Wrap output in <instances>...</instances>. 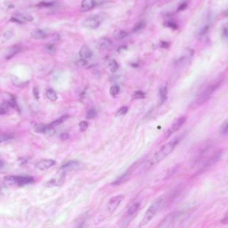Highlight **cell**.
Here are the masks:
<instances>
[{
  "label": "cell",
  "mask_w": 228,
  "mask_h": 228,
  "mask_svg": "<svg viewBox=\"0 0 228 228\" xmlns=\"http://www.w3.org/2000/svg\"><path fill=\"white\" fill-rule=\"evenodd\" d=\"M111 42L109 39L103 38L99 39L98 42V46L101 49H106L111 45Z\"/></svg>",
  "instance_id": "cell-19"
},
{
  "label": "cell",
  "mask_w": 228,
  "mask_h": 228,
  "mask_svg": "<svg viewBox=\"0 0 228 228\" xmlns=\"http://www.w3.org/2000/svg\"><path fill=\"white\" fill-rule=\"evenodd\" d=\"M87 64V61L86 59H84V58H81L80 60H78L77 62H76V66L80 67V68H82V67H84Z\"/></svg>",
  "instance_id": "cell-37"
},
{
  "label": "cell",
  "mask_w": 228,
  "mask_h": 228,
  "mask_svg": "<svg viewBox=\"0 0 228 228\" xmlns=\"http://www.w3.org/2000/svg\"><path fill=\"white\" fill-rule=\"evenodd\" d=\"M80 56L81 58L84 59H89L92 56L93 53L92 50L90 49L89 46H87L86 45H84L81 48L80 50Z\"/></svg>",
  "instance_id": "cell-14"
},
{
  "label": "cell",
  "mask_w": 228,
  "mask_h": 228,
  "mask_svg": "<svg viewBox=\"0 0 228 228\" xmlns=\"http://www.w3.org/2000/svg\"><path fill=\"white\" fill-rule=\"evenodd\" d=\"M127 111H128L127 107H126V106H122V107H121L120 109H118L115 115H116L117 117L123 116V115L126 114Z\"/></svg>",
  "instance_id": "cell-31"
},
{
  "label": "cell",
  "mask_w": 228,
  "mask_h": 228,
  "mask_svg": "<svg viewBox=\"0 0 228 228\" xmlns=\"http://www.w3.org/2000/svg\"><path fill=\"white\" fill-rule=\"evenodd\" d=\"M186 8H187V4H181L179 6L178 10V11H183Z\"/></svg>",
  "instance_id": "cell-44"
},
{
  "label": "cell",
  "mask_w": 228,
  "mask_h": 228,
  "mask_svg": "<svg viewBox=\"0 0 228 228\" xmlns=\"http://www.w3.org/2000/svg\"><path fill=\"white\" fill-rule=\"evenodd\" d=\"M100 23H101V20L99 17H92L87 18L84 21V26L90 29H96L99 26Z\"/></svg>",
  "instance_id": "cell-10"
},
{
  "label": "cell",
  "mask_w": 228,
  "mask_h": 228,
  "mask_svg": "<svg viewBox=\"0 0 228 228\" xmlns=\"http://www.w3.org/2000/svg\"><path fill=\"white\" fill-rule=\"evenodd\" d=\"M3 183L6 186H11L16 184V177L15 176H7L3 179Z\"/></svg>",
  "instance_id": "cell-20"
},
{
  "label": "cell",
  "mask_w": 228,
  "mask_h": 228,
  "mask_svg": "<svg viewBox=\"0 0 228 228\" xmlns=\"http://www.w3.org/2000/svg\"><path fill=\"white\" fill-rule=\"evenodd\" d=\"M14 36V32L12 31H7L4 33V37L6 39H10Z\"/></svg>",
  "instance_id": "cell-39"
},
{
  "label": "cell",
  "mask_w": 228,
  "mask_h": 228,
  "mask_svg": "<svg viewBox=\"0 0 228 228\" xmlns=\"http://www.w3.org/2000/svg\"><path fill=\"white\" fill-rule=\"evenodd\" d=\"M114 36L115 39H117V40H120V39H123L127 37V33L125 31H123V30H118L114 32Z\"/></svg>",
  "instance_id": "cell-22"
},
{
  "label": "cell",
  "mask_w": 228,
  "mask_h": 228,
  "mask_svg": "<svg viewBox=\"0 0 228 228\" xmlns=\"http://www.w3.org/2000/svg\"><path fill=\"white\" fill-rule=\"evenodd\" d=\"M10 107V105L8 102H4L0 105V114H5L7 113V112Z\"/></svg>",
  "instance_id": "cell-27"
},
{
  "label": "cell",
  "mask_w": 228,
  "mask_h": 228,
  "mask_svg": "<svg viewBox=\"0 0 228 228\" xmlns=\"http://www.w3.org/2000/svg\"><path fill=\"white\" fill-rule=\"evenodd\" d=\"M56 164V161L53 159H43L39 161L36 166L38 169L44 171V170H46L54 166Z\"/></svg>",
  "instance_id": "cell-11"
},
{
  "label": "cell",
  "mask_w": 228,
  "mask_h": 228,
  "mask_svg": "<svg viewBox=\"0 0 228 228\" xmlns=\"http://www.w3.org/2000/svg\"><path fill=\"white\" fill-rule=\"evenodd\" d=\"M97 115V111L96 109L94 108H90L89 111H87L86 114V118L87 119H93L95 118Z\"/></svg>",
  "instance_id": "cell-29"
},
{
  "label": "cell",
  "mask_w": 228,
  "mask_h": 228,
  "mask_svg": "<svg viewBox=\"0 0 228 228\" xmlns=\"http://www.w3.org/2000/svg\"><path fill=\"white\" fill-rule=\"evenodd\" d=\"M65 179V173H61V175L58 177L56 179H52L48 181L45 185L48 187H57L61 186L64 183Z\"/></svg>",
  "instance_id": "cell-9"
},
{
  "label": "cell",
  "mask_w": 228,
  "mask_h": 228,
  "mask_svg": "<svg viewBox=\"0 0 228 228\" xmlns=\"http://www.w3.org/2000/svg\"><path fill=\"white\" fill-rule=\"evenodd\" d=\"M167 98H168V87L167 85H163L160 89L159 90V100L160 104L166 101Z\"/></svg>",
  "instance_id": "cell-17"
},
{
  "label": "cell",
  "mask_w": 228,
  "mask_h": 228,
  "mask_svg": "<svg viewBox=\"0 0 228 228\" xmlns=\"http://www.w3.org/2000/svg\"><path fill=\"white\" fill-rule=\"evenodd\" d=\"M131 174H132V171H130L129 170V171H126L125 173H123V175H121L119 178L117 179L115 181H114L113 183H111V185H115V186H118V185H122L123 183H124L125 182H126L127 180H128L129 178L130 177Z\"/></svg>",
  "instance_id": "cell-13"
},
{
  "label": "cell",
  "mask_w": 228,
  "mask_h": 228,
  "mask_svg": "<svg viewBox=\"0 0 228 228\" xmlns=\"http://www.w3.org/2000/svg\"><path fill=\"white\" fill-rule=\"evenodd\" d=\"M51 5H53V3H50V2H41L40 4L38 5L39 7H41V8L51 7Z\"/></svg>",
  "instance_id": "cell-40"
},
{
  "label": "cell",
  "mask_w": 228,
  "mask_h": 228,
  "mask_svg": "<svg viewBox=\"0 0 228 228\" xmlns=\"http://www.w3.org/2000/svg\"><path fill=\"white\" fill-rule=\"evenodd\" d=\"M178 142L179 141L176 139L162 146L160 148V150L151 158L150 162L148 163V165L151 167L162 161V160L165 159L166 157H168L174 150V148H175L176 145L178 144Z\"/></svg>",
  "instance_id": "cell-1"
},
{
  "label": "cell",
  "mask_w": 228,
  "mask_h": 228,
  "mask_svg": "<svg viewBox=\"0 0 228 228\" xmlns=\"http://www.w3.org/2000/svg\"><path fill=\"white\" fill-rule=\"evenodd\" d=\"M19 51H20V49H19V48H13V49H11V51L10 52H9V53L8 54L7 56H6V58H7L8 60L11 59L12 57L14 56L15 55H16V54H17L18 52H19Z\"/></svg>",
  "instance_id": "cell-33"
},
{
  "label": "cell",
  "mask_w": 228,
  "mask_h": 228,
  "mask_svg": "<svg viewBox=\"0 0 228 228\" xmlns=\"http://www.w3.org/2000/svg\"><path fill=\"white\" fill-rule=\"evenodd\" d=\"M16 17L18 18V19L22 20V22H32L33 20V17L32 16L29 15H26V14H17Z\"/></svg>",
  "instance_id": "cell-24"
},
{
  "label": "cell",
  "mask_w": 228,
  "mask_h": 228,
  "mask_svg": "<svg viewBox=\"0 0 228 228\" xmlns=\"http://www.w3.org/2000/svg\"><path fill=\"white\" fill-rule=\"evenodd\" d=\"M123 199L124 195H119L111 198L107 204L108 211L109 213H111V214L115 212L118 208L119 205L121 204V203L122 202Z\"/></svg>",
  "instance_id": "cell-5"
},
{
  "label": "cell",
  "mask_w": 228,
  "mask_h": 228,
  "mask_svg": "<svg viewBox=\"0 0 228 228\" xmlns=\"http://www.w3.org/2000/svg\"><path fill=\"white\" fill-rule=\"evenodd\" d=\"M164 202H165V199L162 197H158L155 201H154L153 203L149 207L146 212H145L144 217H143L139 225V227H143L145 226L150 221L153 220L157 213L162 208V207L164 205Z\"/></svg>",
  "instance_id": "cell-2"
},
{
  "label": "cell",
  "mask_w": 228,
  "mask_h": 228,
  "mask_svg": "<svg viewBox=\"0 0 228 228\" xmlns=\"http://www.w3.org/2000/svg\"><path fill=\"white\" fill-rule=\"evenodd\" d=\"M145 96V93L143 92L142 91H136V92L133 93V98H135V99L143 98H144Z\"/></svg>",
  "instance_id": "cell-36"
},
{
  "label": "cell",
  "mask_w": 228,
  "mask_h": 228,
  "mask_svg": "<svg viewBox=\"0 0 228 228\" xmlns=\"http://www.w3.org/2000/svg\"><path fill=\"white\" fill-rule=\"evenodd\" d=\"M120 87L117 86V85H114V86H112L110 88V90H109V93L112 96H116L118 95V94L120 93Z\"/></svg>",
  "instance_id": "cell-28"
},
{
  "label": "cell",
  "mask_w": 228,
  "mask_h": 228,
  "mask_svg": "<svg viewBox=\"0 0 228 228\" xmlns=\"http://www.w3.org/2000/svg\"><path fill=\"white\" fill-rule=\"evenodd\" d=\"M145 26V22H139L138 23H136L135 25L134 26V27H133V32H138V31H139V30H141L144 28Z\"/></svg>",
  "instance_id": "cell-30"
},
{
  "label": "cell",
  "mask_w": 228,
  "mask_h": 228,
  "mask_svg": "<svg viewBox=\"0 0 228 228\" xmlns=\"http://www.w3.org/2000/svg\"><path fill=\"white\" fill-rule=\"evenodd\" d=\"M46 96L51 101H56L57 99V95L56 91L53 89H49L46 92Z\"/></svg>",
  "instance_id": "cell-23"
},
{
  "label": "cell",
  "mask_w": 228,
  "mask_h": 228,
  "mask_svg": "<svg viewBox=\"0 0 228 228\" xmlns=\"http://www.w3.org/2000/svg\"><path fill=\"white\" fill-rule=\"evenodd\" d=\"M2 167H3V163L1 161H0V169H1Z\"/></svg>",
  "instance_id": "cell-49"
},
{
  "label": "cell",
  "mask_w": 228,
  "mask_h": 228,
  "mask_svg": "<svg viewBox=\"0 0 228 228\" xmlns=\"http://www.w3.org/2000/svg\"><path fill=\"white\" fill-rule=\"evenodd\" d=\"M222 154L223 151L221 150H217L214 152V153L210 155L209 157H208L207 159H205L203 161L202 163L200 164L196 174L201 175L206 171H208L209 168H211L213 165H214L215 163L219 161V160L221 159V156H222Z\"/></svg>",
  "instance_id": "cell-3"
},
{
  "label": "cell",
  "mask_w": 228,
  "mask_h": 228,
  "mask_svg": "<svg viewBox=\"0 0 228 228\" xmlns=\"http://www.w3.org/2000/svg\"><path fill=\"white\" fill-rule=\"evenodd\" d=\"M60 137V139L62 140V141H66V140H68L69 138V135L68 133H62V135H61L59 136Z\"/></svg>",
  "instance_id": "cell-42"
},
{
  "label": "cell",
  "mask_w": 228,
  "mask_h": 228,
  "mask_svg": "<svg viewBox=\"0 0 228 228\" xmlns=\"http://www.w3.org/2000/svg\"><path fill=\"white\" fill-rule=\"evenodd\" d=\"M108 66H109V70H110L112 73H114L116 72L118 70V68H119V66H118L117 62L114 60H111L109 61Z\"/></svg>",
  "instance_id": "cell-25"
},
{
  "label": "cell",
  "mask_w": 228,
  "mask_h": 228,
  "mask_svg": "<svg viewBox=\"0 0 228 228\" xmlns=\"http://www.w3.org/2000/svg\"><path fill=\"white\" fill-rule=\"evenodd\" d=\"M95 5V0H83L81 4V10L82 11H87L93 9Z\"/></svg>",
  "instance_id": "cell-15"
},
{
  "label": "cell",
  "mask_w": 228,
  "mask_h": 228,
  "mask_svg": "<svg viewBox=\"0 0 228 228\" xmlns=\"http://www.w3.org/2000/svg\"><path fill=\"white\" fill-rule=\"evenodd\" d=\"M31 36L33 39H44L47 36V33L41 29H36L31 33Z\"/></svg>",
  "instance_id": "cell-16"
},
{
  "label": "cell",
  "mask_w": 228,
  "mask_h": 228,
  "mask_svg": "<svg viewBox=\"0 0 228 228\" xmlns=\"http://www.w3.org/2000/svg\"><path fill=\"white\" fill-rule=\"evenodd\" d=\"M139 208H140V203H135L130 207L128 210H127L126 217L122 222V223H124L123 227H126V223L128 225L131 222V221H132L133 217H134L137 214V213H138Z\"/></svg>",
  "instance_id": "cell-6"
},
{
  "label": "cell",
  "mask_w": 228,
  "mask_h": 228,
  "mask_svg": "<svg viewBox=\"0 0 228 228\" xmlns=\"http://www.w3.org/2000/svg\"><path fill=\"white\" fill-rule=\"evenodd\" d=\"M12 139L11 136L6 135V134H1L0 135V143L2 142H7L8 141H10Z\"/></svg>",
  "instance_id": "cell-34"
},
{
  "label": "cell",
  "mask_w": 228,
  "mask_h": 228,
  "mask_svg": "<svg viewBox=\"0 0 228 228\" xmlns=\"http://www.w3.org/2000/svg\"><path fill=\"white\" fill-rule=\"evenodd\" d=\"M222 14L224 16L228 17V9H227V10H226L223 11V13H222Z\"/></svg>",
  "instance_id": "cell-48"
},
{
  "label": "cell",
  "mask_w": 228,
  "mask_h": 228,
  "mask_svg": "<svg viewBox=\"0 0 228 228\" xmlns=\"http://www.w3.org/2000/svg\"><path fill=\"white\" fill-rule=\"evenodd\" d=\"M222 35H223V38H224L228 37V30H227V29L225 28L223 30Z\"/></svg>",
  "instance_id": "cell-45"
},
{
  "label": "cell",
  "mask_w": 228,
  "mask_h": 228,
  "mask_svg": "<svg viewBox=\"0 0 228 228\" xmlns=\"http://www.w3.org/2000/svg\"><path fill=\"white\" fill-rule=\"evenodd\" d=\"M220 133L222 135H228V120L221 124L220 129Z\"/></svg>",
  "instance_id": "cell-26"
},
{
  "label": "cell",
  "mask_w": 228,
  "mask_h": 228,
  "mask_svg": "<svg viewBox=\"0 0 228 228\" xmlns=\"http://www.w3.org/2000/svg\"><path fill=\"white\" fill-rule=\"evenodd\" d=\"M79 126H80V130L81 132H85L88 127V123L86 121H81L79 124Z\"/></svg>",
  "instance_id": "cell-35"
},
{
  "label": "cell",
  "mask_w": 228,
  "mask_h": 228,
  "mask_svg": "<svg viewBox=\"0 0 228 228\" xmlns=\"http://www.w3.org/2000/svg\"><path fill=\"white\" fill-rule=\"evenodd\" d=\"M79 165H80V164H79L78 161H70L66 163L64 165L61 167L59 171H61V173H65L67 172L73 171V170L78 168Z\"/></svg>",
  "instance_id": "cell-12"
},
{
  "label": "cell",
  "mask_w": 228,
  "mask_h": 228,
  "mask_svg": "<svg viewBox=\"0 0 228 228\" xmlns=\"http://www.w3.org/2000/svg\"><path fill=\"white\" fill-rule=\"evenodd\" d=\"M187 120V118L185 117H181L178 118L175 122L172 124V125L170 126V128L167 131V136L172 135L173 133L178 131V130L181 128V126L185 124V121Z\"/></svg>",
  "instance_id": "cell-7"
},
{
  "label": "cell",
  "mask_w": 228,
  "mask_h": 228,
  "mask_svg": "<svg viewBox=\"0 0 228 228\" xmlns=\"http://www.w3.org/2000/svg\"><path fill=\"white\" fill-rule=\"evenodd\" d=\"M45 49H46L47 52L50 54H54L56 52V48L53 44H47L46 46H45Z\"/></svg>",
  "instance_id": "cell-32"
},
{
  "label": "cell",
  "mask_w": 228,
  "mask_h": 228,
  "mask_svg": "<svg viewBox=\"0 0 228 228\" xmlns=\"http://www.w3.org/2000/svg\"><path fill=\"white\" fill-rule=\"evenodd\" d=\"M169 46V44L168 42H162V48H168Z\"/></svg>",
  "instance_id": "cell-47"
},
{
  "label": "cell",
  "mask_w": 228,
  "mask_h": 228,
  "mask_svg": "<svg viewBox=\"0 0 228 228\" xmlns=\"http://www.w3.org/2000/svg\"><path fill=\"white\" fill-rule=\"evenodd\" d=\"M33 96H34L36 100H39V90L37 89V88H33Z\"/></svg>",
  "instance_id": "cell-41"
},
{
  "label": "cell",
  "mask_w": 228,
  "mask_h": 228,
  "mask_svg": "<svg viewBox=\"0 0 228 228\" xmlns=\"http://www.w3.org/2000/svg\"><path fill=\"white\" fill-rule=\"evenodd\" d=\"M164 26H166V27H168V28H171V29H173V30L178 29L177 24L174 23V22H166L165 23H164Z\"/></svg>",
  "instance_id": "cell-38"
},
{
  "label": "cell",
  "mask_w": 228,
  "mask_h": 228,
  "mask_svg": "<svg viewBox=\"0 0 228 228\" xmlns=\"http://www.w3.org/2000/svg\"><path fill=\"white\" fill-rule=\"evenodd\" d=\"M220 84L221 83L220 82H218V83L209 85V86H207L205 89H203L202 92L199 93L198 96H197V99L196 100L195 105L196 106H201L204 104V103H205L211 98V96L213 95V94L215 92V91L218 89Z\"/></svg>",
  "instance_id": "cell-4"
},
{
  "label": "cell",
  "mask_w": 228,
  "mask_h": 228,
  "mask_svg": "<svg viewBox=\"0 0 228 228\" xmlns=\"http://www.w3.org/2000/svg\"><path fill=\"white\" fill-rule=\"evenodd\" d=\"M33 179L30 177H16V184L18 185H25L32 183Z\"/></svg>",
  "instance_id": "cell-18"
},
{
  "label": "cell",
  "mask_w": 228,
  "mask_h": 228,
  "mask_svg": "<svg viewBox=\"0 0 228 228\" xmlns=\"http://www.w3.org/2000/svg\"><path fill=\"white\" fill-rule=\"evenodd\" d=\"M227 222H228V213H227L226 215L224 216V217L223 218V220H221V223H226Z\"/></svg>",
  "instance_id": "cell-46"
},
{
  "label": "cell",
  "mask_w": 228,
  "mask_h": 228,
  "mask_svg": "<svg viewBox=\"0 0 228 228\" xmlns=\"http://www.w3.org/2000/svg\"><path fill=\"white\" fill-rule=\"evenodd\" d=\"M68 118H69L68 115H63V116H62L61 118H58V119H57V120H56L55 121H53V123H51L50 124V126L54 129L55 127H56V126H57L58 125H59V124L63 123V122H65V121L67 119H68Z\"/></svg>",
  "instance_id": "cell-21"
},
{
  "label": "cell",
  "mask_w": 228,
  "mask_h": 228,
  "mask_svg": "<svg viewBox=\"0 0 228 228\" xmlns=\"http://www.w3.org/2000/svg\"><path fill=\"white\" fill-rule=\"evenodd\" d=\"M9 105H10V106H11L12 108H16V101H15V99L14 98H10V100H8Z\"/></svg>",
  "instance_id": "cell-43"
},
{
  "label": "cell",
  "mask_w": 228,
  "mask_h": 228,
  "mask_svg": "<svg viewBox=\"0 0 228 228\" xmlns=\"http://www.w3.org/2000/svg\"><path fill=\"white\" fill-rule=\"evenodd\" d=\"M178 217V213H171L166 217H164L163 220L161 221L158 225V227H168L172 226V224L174 222L176 219Z\"/></svg>",
  "instance_id": "cell-8"
}]
</instances>
